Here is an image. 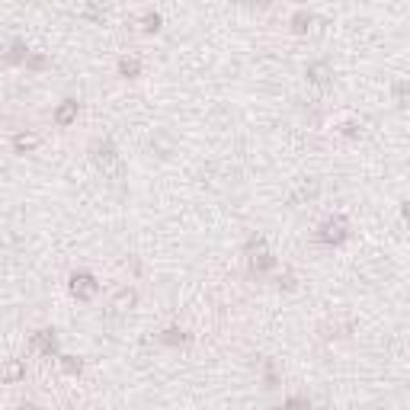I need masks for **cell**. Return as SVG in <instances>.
I'll use <instances>...</instances> for the list:
<instances>
[{
    "mask_svg": "<svg viewBox=\"0 0 410 410\" xmlns=\"http://www.w3.org/2000/svg\"><path fill=\"white\" fill-rule=\"evenodd\" d=\"M285 410H308V404H304V401H288Z\"/></svg>",
    "mask_w": 410,
    "mask_h": 410,
    "instance_id": "3957f363",
    "label": "cell"
},
{
    "mask_svg": "<svg viewBox=\"0 0 410 410\" xmlns=\"http://www.w3.org/2000/svg\"><path fill=\"white\" fill-rule=\"evenodd\" d=\"M93 288H96V285H93V279H90V276H74V295L80 292L84 298H90Z\"/></svg>",
    "mask_w": 410,
    "mask_h": 410,
    "instance_id": "6da1fadb",
    "label": "cell"
},
{
    "mask_svg": "<svg viewBox=\"0 0 410 410\" xmlns=\"http://www.w3.org/2000/svg\"><path fill=\"white\" fill-rule=\"evenodd\" d=\"M74 112H77V103H68V106L58 112V122H71V119H74Z\"/></svg>",
    "mask_w": 410,
    "mask_h": 410,
    "instance_id": "7a4b0ae2",
    "label": "cell"
}]
</instances>
